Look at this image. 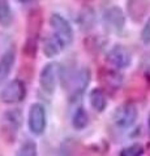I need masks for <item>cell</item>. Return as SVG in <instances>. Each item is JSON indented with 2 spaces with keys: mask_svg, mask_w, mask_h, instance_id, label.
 Wrapping results in <instances>:
<instances>
[{
  "mask_svg": "<svg viewBox=\"0 0 150 156\" xmlns=\"http://www.w3.org/2000/svg\"><path fill=\"white\" fill-rule=\"evenodd\" d=\"M137 119V108L133 103H124L115 111L114 122L116 126L122 129L129 128L134 124Z\"/></svg>",
  "mask_w": 150,
  "mask_h": 156,
  "instance_id": "obj_1",
  "label": "cell"
},
{
  "mask_svg": "<svg viewBox=\"0 0 150 156\" xmlns=\"http://www.w3.org/2000/svg\"><path fill=\"white\" fill-rule=\"evenodd\" d=\"M50 23L55 35L61 39L65 46H69L73 41V30H72L69 22L59 14H52L50 18Z\"/></svg>",
  "mask_w": 150,
  "mask_h": 156,
  "instance_id": "obj_2",
  "label": "cell"
},
{
  "mask_svg": "<svg viewBox=\"0 0 150 156\" xmlns=\"http://www.w3.org/2000/svg\"><path fill=\"white\" fill-rule=\"evenodd\" d=\"M25 94H26L25 85L18 80H13L3 89L2 94H0V99L4 103L13 104V103H18V101L24 100Z\"/></svg>",
  "mask_w": 150,
  "mask_h": 156,
  "instance_id": "obj_3",
  "label": "cell"
},
{
  "mask_svg": "<svg viewBox=\"0 0 150 156\" xmlns=\"http://www.w3.org/2000/svg\"><path fill=\"white\" fill-rule=\"evenodd\" d=\"M29 128L31 133L35 135H41L46 129V111L45 107L39 103L31 105L29 112Z\"/></svg>",
  "mask_w": 150,
  "mask_h": 156,
  "instance_id": "obj_4",
  "label": "cell"
},
{
  "mask_svg": "<svg viewBox=\"0 0 150 156\" xmlns=\"http://www.w3.org/2000/svg\"><path fill=\"white\" fill-rule=\"evenodd\" d=\"M90 80V73L88 69L77 70L69 78V96L79 98L88 87Z\"/></svg>",
  "mask_w": 150,
  "mask_h": 156,
  "instance_id": "obj_5",
  "label": "cell"
},
{
  "mask_svg": "<svg viewBox=\"0 0 150 156\" xmlns=\"http://www.w3.org/2000/svg\"><path fill=\"white\" fill-rule=\"evenodd\" d=\"M107 61L115 68H127L132 61L130 52L123 46H115L107 53Z\"/></svg>",
  "mask_w": 150,
  "mask_h": 156,
  "instance_id": "obj_6",
  "label": "cell"
},
{
  "mask_svg": "<svg viewBox=\"0 0 150 156\" xmlns=\"http://www.w3.org/2000/svg\"><path fill=\"white\" fill-rule=\"evenodd\" d=\"M56 72H57V64H55V62L47 64L41 72V77H39L41 87L43 89V91L47 92V94H52V92L55 91Z\"/></svg>",
  "mask_w": 150,
  "mask_h": 156,
  "instance_id": "obj_7",
  "label": "cell"
},
{
  "mask_svg": "<svg viewBox=\"0 0 150 156\" xmlns=\"http://www.w3.org/2000/svg\"><path fill=\"white\" fill-rule=\"evenodd\" d=\"M104 20H106V23H107L114 31L122 30L123 26H124V22H125V18H124L122 9L118 8V7L110 8L108 11L104 13Z\"/></svg>",
  "mask_w": 150,
  "mask_h": 156,
  "instance_id": "obj_8",
  "label": "cell"
},
{
  "mask_svg": "<svg viewBox=\"0 0 150 156\" xmlns=\"http://www.w3.org/2000/svg\"><path fill=\"white\" fill-rule=\"evenodd\" d=\"M65 47L67 46L64 44V42L57 38L55 34L48 35L47 38H45V41H43V52H45L46 56H48V57L60 53Z\"/></svg>",
  "mask_w": 150,
  "mask_h": 156,
  "instance_id": "obj_9",
  "label": "cell"
},
{
  "mask_svg": "<svg viewBox=\"0 0 150 156\" xmlns=\"http://www.w3.org/2000/svg\"><path fill=\"white\" fill-rule=\"evenodd\" d=\"M14 58H16V53L13 48L8 50L0 58V83L5 81V78L9 76L14 64Z\"/></svg>",
  "mask_w": 150,
  "mask_h": 156,
  "instance_id": "obj_10",
  "label": "cell"
},
{
  "mask_svg": "<svg viewBox=\"0 0 150 156\" xmlns=\"http://www.w3.org/2000/svg\"><path fill=\"white\" fill-rule=\"evenodd\" d=\"M90 104L97 112L104 111L106 105H107V100H106L104 92L101 89H94L90 92Z\"/></svg>",
  "mask_w": 150,
  "mask_h": 156,
  "instance_id": "obj_11",
  "label": "cell"
},
{
  "mask_svg": "<svg viewBox=\"0 0 150 156\" xmlns=\"http://www.w3.org/2000/svg\"><path fill=\"white\" fill-rule=\"evenodd\" d=\"M12 11L8 0H0V25L9 26L12 23Z\"/></svg>",
  "mask_w": 150,
  "mask_h": 156,
  "instance_id": "obj_12",
  "label": "cell"
},
{
  "mask_svg": "<svg viewBox=\"0 0 150 156\" xmlns=\"http://www.w3.org/2000/svg\"><path fill=\"white\" fill-rule=\"evenodd\" d=\"M88 115L84 108H79L75 113L73 117H72V124L76 129H84L86 125H88Z\"/></svg>",
  "mask_w": 150,
  "mask_h": 156,
  "instance_id": "obj_13",
  "label": "cell"
},
{
  "mask_svg": "<svg viewBox=\"0 0 150 156\" xmlns=\"http://www.w3.org/2000/svg\"><path fill=\"white\" fill-rule=\"evenodd\" d=\"M16 156H38L35 143L31 142V140L25 142L21 146V148L18 150V152H17Z\"/></svg>",
  "mask_w": 150,
  "mask_h": 156,
  "instance_id": "obj_14",
  "label": "cell"
},
{
  "mask_svg": "<svg viewBox=\"0 0 150 156\" xmlns=\"http://www.w3.org/2000/svg\"><path fill=\"white\" fill-rule=\"evenodd\" d=\"M4 117H7V120H4V121L8 124V126H12L13 129L20 128V125H21V113L20 112H17V111L7 112Z\"/></svg>",
  "mask_w": 150,
  "mask_h": 156,
  "instance_id": "obj_15",
  "label": "cell"
},
{
  "mask_svg": "<svg viewBox=\"0 0 150 156\" xmlns=\"http://www.w3.org/2000/svg\"><path fill=\"white\" fill-rule=\"evenodd\" d=\"M144 152V147L141 144H132L129 147L124 148L122 152H120V156H141Z\"/></svg>",
  "mask_w": 150,
  "mask_h": 156,
  "instance_id": "obj_16",
  "label": "cell"
},
{
  "mask_svg": "<svg viewBox=\"0 0 150 156\" xmlns=\"http://www.w3.org/2000/svg\"><path fill=\"white\" fill-rule=\"evenodd\" d=\"M141 38L145 43H150V18L146 21L145 26L142 29V33H141Z\"/></svg>",
  "mask_w": 150,
  "mask_h": 156,
  "instance_id": "obj_17",
  "label": "cell"
},
{
  "mask_svg": "<svg viewBox=\"0 0 150 156\" xmlns=\"http://www.w3.org/2000/svg\"><path fill=\"white\" fill-rule=\"evenodd\" d=\"M55 156H71L68 152H67V151H64V150H60L59 152H57Z\"/></svg>",
  "mask_w": 150,
  "mask_h": 156,
  "instance_id": "obj_18",
  "label": "cell"
},
{
  "mask_svg": "<svg viewBox=\"0 0 150 156\" xmlns=\"http://www.w3.org/2000/svg\"><path fill=\"white\" fill-rule=\"evenodd\" d=\"M20 2H21V3H30L31 0H20Z\"/></svg>",
  "mask_w": 150,
  "mask_h": 156,
  "instance_id": "obj_19",
  "label": "cell"
},
{
  "mask_svg": "<svg viewBox=\"0 0 150 156\" xmlns=\"http://www.w3.org/2000/svg\"><path fill=\"white\" fill-rule=\"evenodd\" d=\"M149 126H150V116H149Z\"/></svg>",
  "mask_w": 150,
  "mask_h": 156,
  "instance_id": "obj_20",
  "label": "cell"
}]
</instances>
